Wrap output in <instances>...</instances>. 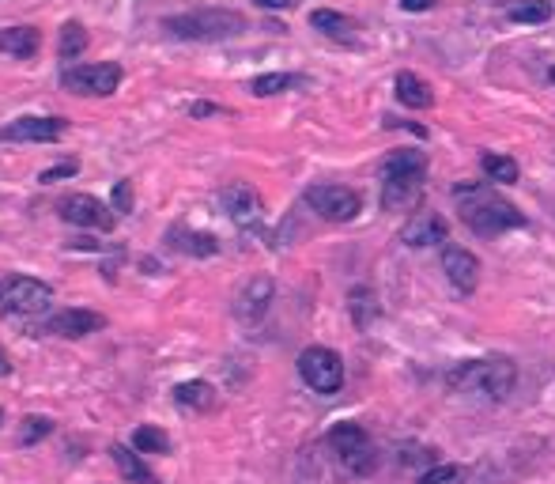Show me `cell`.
<instances>
[{
	"label": "cell",
	"instance_id": "1",
	"mask_svg": "<svg viewBox=\"0 0 555 484\" xmlns=\"http://www.w3.org/2000/svg\"><path fill=\"white\" fill-rule=\"evenodd\" d=\"M454 201L461 208V220L476 231V235H484V239H495V235H503L510 227H522V212L510 205L506 197L484 186V182H461L454 186Z\"/></svg>",
	"mask_w": 555,
	"mask_h": 484
},
{
	"label": "cell",
	"instance_id": "2",
	"mask_svg": "<svg viewBox=\"0 0 555 484\" xmlns=\"http://www.w3.org/2000/svg\"><path fill=\"white\" fill-rule=\"evenodd\" d=\"M518 382L514 363L495 356V360H465L446 371V386L454 394H472V398L484 401H503Z\"/></svg>",
	"mask_w": 555,
	"mask_h": 484
},
{
	"label": "cell",
	"instance_id": "3",
	"mask_svg": "<svg viewBox=\"0 0 555 484\" xmlns=\"http://www.w3.org/2000/svg\"><path fill=\"white\" fill-rule=\"evenodd\" d=\"M167 31L174 38L189 42H219V38H235L246 31V19L231 8H201V12H185V16L167 19Z\"/></svg>",
	"mask_w": 555,
	"mask_h": 484
},
{
	"label": "cell",
	"instance_id": "4",
	"mask_svg": "<svg viewBox=\"0 0 555 484\" xmlns=\"http://www.w3.org/2000/svg\"><path fill=\"white\" fill-rule=\"evenodd\" d=\"M53 307V288L38 277H12L0 284V311L8 318H38Z\"/></svg>",
	"mask_w": 555,
	"mask_h": 484
},
{
	"label": "cell",
	"instance_id": "5",
	"mask_svg": "<svg viewBox=\"0 0 555 484\" xmlns=\"http://www.w3.org/2000/svg\"><path fill=\"white\" fill-rule=\"evenodd\" d=\"M329 447L337 450V458L352 469L355 477H367V473H374V466H378L370 435L363 432L359 424H352V420H344V424H337V428H329Z\"/></svg>",
	"mask_w": 555,
	"mask_h": 484
},
{
	"label": "cell",
	"instance_id": "6",
	"mask_svg": "<svg viewBox=\"0 0 555 484\" xmlns=\"http://www.w3.org/2000/svg\"><path fill=\"white\" fill-rule=\"evenodd\" d=\"M299 375L303 382L314 390V394H337L340 386H344V360H340L333 348L325 345H310L299 356Z\"/></svg>",
	"mask_w": 555,
	"mask_h": 484
},
{
	"label": "cell",
	"instance_id": "7",
	"mask_svg": "<svg viewBox=\"0 0 555 484\" xmlns=\"http://www.w3.org/2000/svg\"><path fill=\"white\" fill-rule=\"evenodd\" d=\"M306 205L318 212L321 220H329V224H348L359 216V193L348 190V186H333V182H318V186H310L306 190Z\"/></svg>",
	"mask_w": 555,
	"mask_h": 484
},
{
	"label": "cell",
	"instance_id": "8",
	"mask_svg": "<svg viewBox=\"0 0 555 484\" xmlns=\"http://www.w3.org/2000/svg\"><path fill=\"white\" fill-rule=\"evenodd\" d=\"M65 91L72 95H91V99H106L114 95L121 84V65L114 61H99V65H80V69H68L61 76Z\"/></svg>",
	"mask_w": 555,
	"mask_h": 484
},
{
	"label": "cell",
	"instance_id": "9",
	"mask_svg": "<svg viewBox=\"0 0 555 484\" xmlns=\"http://www.w3.org/2000/svg\"><path fill=\"white\" fill-rule=\"evenodd\" d=\"M61 220L72 227H91V231H110L114 220H118V208H106L99 197L91 193H68L65 201L57 205Z\"/></svg>",
	"mask_w": 555,
	"mask_h": 484
},
{
	"label": "cell",
	"instance_id": "10",
	"mask_svg": "<svg viewBox=\"0 0 555 484\" xmlns=\"http://www.w3.org/2000/svg\"><path fill=\"white\" fill-rule=\"evenodd\" d=\"M219 205H223V212H227L238 227L257 224V220H261V212H265V205H261V193L253 190L250 182H231V186H223V190H219Z\"/></svg>",
	"mask_w": 555,
	"mask_h": 484
},
{
	"label": "cell",
	"instance_id": "11",
	"mask_svg": "<svg viewBox=\"0 0 555 484\" xmlns=\"http://www.w3.org/2000/svg\"><path fill=\"white\" fill-rule=\"evenodd\" d=\"M423 174L427 171H386L382 182V208L386 212H404L420 201L423 193Z\"/></svg>",
	"mask_w": 555,
	"mask_h": 484
},
{
	"label": "cell",
	"instance_id": "12",
	"mask_svg": "<svg viewBox=\"0 0 555 484\" xmlns=\"http://www.w3.org/2000/svg\"><path fill=\"white\" fill-rule=\"evenodd\" d=\"M65 129H68L65 118H38V114H27V118L8 121V125L0 129V137L23 140V144H50V140H57Z\"/></svg>",
	"mask_w": 555,
	"mask_h": 484
},
{
	"label": "cell",
	"instance_id": "13",
	"mask_svg": "<svg viewBox=\"0 0 555 484\" xmlns=\"http://www.w3.org/2000/svg\"><path fill=\"white\" fill-rule=\"evenodd\" d=\"M106 326V318L95 311H80V307H68V311H57L46 318V326L42 333H53V337H68V341H76V337H87V333H99Z\"/></svg>",
	"mask_w": 555,
	"mask_h": 484
},
{
	"label": "cell",
	"instance_id": "14",
	"mask_svg": "<svg viewBox=\"0 0 555 484\" xmlns=\"http://www.w3.org/2000/svg\"><path fill=\"white\" fill-rule=\"evenodd\" d=\"M442 273L457 292H476L480 284V258L465 246H446L442 250Z\"/></svg>",
	"mask_w": 555,
	"mask_h": 484
},
{
	"label": "cell",
	"instance_id": "15",
	"mask_svg": "<svg viewBox=\"0 0 555 484\" xmlns=\"http://www.w3.org/2000/svg\"><path fill=\"white\" fill-rule=\"evenodd\" d=\"M272 299H276V284L272 277H253L235 299V314L242 322H261L265 314H269Z\"/></svg>",
	"mask_w": 555,
	"mask_h": 484
},
{
	"label": "cell",
	"instance_id": "16",
	"mask_svg": "<svg viewBox=\"0 0 555 484\" xmlns=\"http://www.w3.org/2000/svg\"><path fill=\"white\" fill-rule=\"evenodd\" d=\"M401 242L404 246H412V250L446 242V220H442L438 212H416V216L401 227Z\"/></svg>",
	"mask_w": 555,
	"mask_h": 484
},
{
	"label": "cell",
	"instance_id": "17",
	"mask_svg": "<svg viewBox=\"0 0 555 484\" xmlns=\"http://www.w3.org/2000/svg\"><path fill=\"white\" fill-rule=\"evenodd\" d=\"M174 401L182 405V409H193V413H208L212 405H216V386L204 379H189V382H178L174 390Z\"/></svg>",
	"mask_w": 555,
	"mask_h": 484
},
{
	"label": "cell",
	"instance_id": "18",
	"mask_svg": "<svg viewBox=\"0 0 555 484\" xmlns=\"http://www.w3.org/2000/svg\"><path fill=\"white\" fill-rule=\"evenodd\" d=\"M167 239H170V246H174V250H182V254H189V258H212V254H219L216 235H204V231L174 227Z\"/></svg>",
	"mask_w": 555,
	"mask_h": 484
},
{
	"label": "cell",
	"instance_id": "19",
	"mask_svg": "<svg viewBox=\"0 0 555 484\" xmlns=\"http://www.w3.org/2000/svg\"><path fill=\"white\" fill-rule=\"evenodd\" d=\"M114 454V466L121 469V477L125 481H133V484H159V477H155L152 469H148V462H144V454L136 447H114L110 450Z\"/></svg>",
	"mask_w": 555,
	"mask_h": 484
},
{
	"label": "cell",
	"instance_id": "20",
	"mask_svg": "<svg viewBox=\"0 0 555 484\" xmlns=\"http://www.w3.org/2000/svg\"><path fill=\"white\" fill-rule=\"evenodd\" d=\"M42 50V35L34 27H4L0 31V53H12L19 61H27Z\"/></svg>",
	"mask_w": 555,
	"mask_h": 484
},
{
	"label": "cell",
	"instance_id": "21",
	"mask_svg": "<svg viewBox=\"0 0 555 484\" xmlns=\"http://www.w3.org/2000/svg\"><path fill=\"white\" fill-rule=\"evenodd\" d=\"M393 87H397V99H401L404 106H412V110H427L431 106V87L423 84L416 72H397V80H393Z\"/></svg>",
	"mask_w": 555,
	"mask_h": 484
},
{
	"label": "cell",
	"instance_id": "22",
	"mask_svg": "<svg viewBox=\"0 0 555 484\" xmlns=\"http://www.w3.org/2000/svg\"><path fill=\"white\" fill-rule=\"evenodd\" d=\"M310 27L321 31V35H329V38H344V42H352V31H355L352 19L333 12V8H318V12H310Z\"/></svg>",
	"mask_w": 555,
	"mask_h": 484
},
{
	"label": "cell",
	"instance_id": "23",
	"mask_svg": "<svg viewBox=\"0 0 555 484\" xmlns=\"http://www.w3.org/2000/svg\"><path fill=\"white\" fill-rule=\"evenodd\" d=\"M84 50H87L84 23H65V27H61V42H57L61 61H76V57H84Z\"/></svg>",
	"mask_w": 555,
	"mask_h": 484
},
{
	"label": "cell",
	"instance_id": "24",
	"mask_svg": "<svg viewBox=\"0 0 555 484\" xmlns=\"http://www.w3.org/2000/svg\"><path fill=\"white\" fill-rule=\"evenodd\" d=\"M133 447L140 454H170V435L163 428H155V424H144V428L133 432Z\"/></svg>",
	"mask_w": 555,
	"mask_h": 484
},
{
	"label": "cell",
	"instance_id": "25",
	"mask_svg": "<svg viewBox=\"0 0 555 484\" xmlns=\"http://www.w3.org/2000/svg\"><path fill=\"white\" fill-rule=\"evenodd\" d=\"M510 19L514 23H548L552 19V0H514Z\"/></svg>",
	"mask_w": 555,
	"mask_h": 484
},
{
	"label": "cell",
	"instance_id": "26",
	"mask_svg": "<svg viewBox=\"0 0 555 484\" xmlns=\"http://www.w3.org/2000/svg\"><path fill=\"white\" fill-rule=\"evenodd\" d=\"M299 84V76H291V72H265V76H257L250 84L253 95H280V91H287V87H295Z\"/></svg>",
	"mask_w": 555,
	"mask_h": 484
},
{
	"label": "cell",
	"instance_id": "27",
	"mask_svg": "<svg viewBox=\"0 0 555 484\" xmlns=\"http://www.w3.org/2000/svg\"><path fill=\"white\" fill-rule=\"evenodd\" d=\"M484 174H488L491 182H499V186H510V182H518V163L510 156H484Z\"/></svg>",
	"mask_w": 555,
	"mask_h": 484
},
{
	"label": "cell",
	"instance_id": "28",
	"mask_svg": "<svg viewBox=\"0 0 555 484\" xmlns=\"http://www.w3.org/2000/svg\"><path fill=\"white\" fill-rule=\"evenodd\" d=\"M46 435H53L50 416H27V420H23V432H19V443H23V447H34V443H42Z\"/></svg>",
	"mask_w": 555,
	"mask_h": 484
},
{
	"label": "cell",
	"instance_id": "29",
	"mask_svg": "<svg viewBox=\"0 0 555 484\" xmlns=\"http://www.w3.org/2000/svg\"><path fill=\"white\" fill-rule=\"evenodd\" d=\"M352 303V318H355V326L359 329H367L370 326V318H374V295H370V288H355L352 295H348Z\"/></svg>",
	"mask_w": 555,
	"mask_h": 484
},
{
	"label": "cell",
	"instance_id": "30",
	"mask_svg": "<svg viewBox=\"0 0 555 484\" xmlns=\"http://www.w3.org/2000/svg\"><path fill=\"white\" fill-rule=\"evenodd\" d=\"M386 171H427V156L423 152H397L386 159Z\"/></svg>",
	"mask_w": 555,
	"mask_h": 484
},
{
	"label": "cell",
	"instance_id": "31",
	"mask_svg": "<svg viewBox=\"0 0 555 484\" xmlns=\"http://www.w3.org/2000/svg\"><path fill=\"white\" fill-rule=\"evenodd\" d=\"M465 477V469L461 466H431L427 473H420V481L416 484H457Z\"/></svg>",
	"mask_w": 555,
	"mask_h": 484
},
{
	"label": "cell",
	"instance_id": "32",
	"mask_svg": "<svg viewBox=\"0 0 555 484\" xmlns=\"http://www.w3.org/2000/svg\"><path fill=\"white\" fill-rule=\"evenodd\" d=\"M114 208H118V216L133 212V182H129V178L114 182Z\"/></svg>",
	"mask_w": 555,
	"mask_h": 484
},
{
	"label": "cell",
	"instance_id": "33",
	"mask_svg": "<svg viewBox=\"0 0 555 484\" xmlns=\"http://www.w3.org/2000/svg\"><path fill=\"white\" fill-rule=\"evenodd\" d=\"M72 174H76V163H61V167L42 171V182H57V178H72Z\"/></svg>",
	"mask_w": 555,
	"mask_h": 484
},
{
	"label": "cell",
	"instance_id": "34",
	"mask_svg": "<svg viewBox=\"0 0 555 484\" xmlns=\"http://www.w3.org/2000/svg\"><path fill=\"white\" fill-rule=\"evenodd\" d=\"M257 8H269V12H284V8H295L299 0H253Z\"/></svg>",
	"mask_w": 555,
	"mask_h": 484
},
{
	"label": "cell",
	"instance_id": "35",
	"mask_svg": "<svg viewBox=\"0 0 555 484\" xmlns=\"http://www.w3.org/2000/svg\"><path fill=\"white\" fill-rule=\"evenodd\" d=\"M189 114H193V118H208V114H219V106H212V103H193V106H189Z\"/></svg>",
	"mask_w": 555,
	"mask_h": 484
},
{
	"label": "cell",
	"instance_id": "36",
	"mask_svg": "<svg viewBox=\"0 0 555 484\" xmlns=\"http://www.w3.org/2000/svg\"><path fill=\"white\" fill-rule=\"evenodd\" d=\"M435 0H401V8L404 12H427Z\"/></svg>",
	"mask_w": 555,
	"mask_h": 484
},
{
	"label": "cell",
	"instance_id": "37",
	"mask_svg": "<svg viewBox=\"0 0 555 484\" xmlns=\"http://www.w3.org/2000/svg\"><path fill=\"white\" fill-rule=\"evenodd\" d=\"M68 246H72V250H99V242L91 239V235H80V239H72Z\"/></svg>",
	"mask_w": 555,
	"mask_h": 484
},
{
	"label": "cell",
	"instance_id": "38",
	"mask_svg": "<svg viewBox=\"0 0 555 484\" xmlns=\"http://www.w3.org/2000/svg\"><path fill=\"white\" fill-rule=\"evenodd\" d=\"M8 375H12V356L0 348V379H8Z\"/></svg>",
	"mask_w": 555,
	"mask_h": 484
},
{
	"label": "cell",
	"instance_id": "39",
	"mask_svg": "<svg viewBox=\"0 0 555 484\" xmlns=\"http://www.w3.org/2000/svg\"><path fill=\"white\" fill-rule=\"evenodd\" d=\"M548 76H552V84H555V65H552V72H548Z\"/></svg>",
	"mask_w": 555,
	"mask_h": 484
},
{
	"label": "cell",
	"instance_id": "40",
	"mask_svg": "<svg viewBox=\"0 0 555 484\" xmlns=\"http://www.w3.org/2000/svg\"><path fill=\"white\" fill-rule=\"evenodd\" d=\"M0 424H4V409H0Z\"/></svg>",
	"mask_w": 555,
	"mask_h": 484
}]
</instances>
